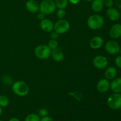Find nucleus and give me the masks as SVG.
<instances>
[{
	"mask_svg": "<svg viewBox=\"0 0 121 121\" xmlns=\"http://www.w3.org/2000/svg\"><path fill=\"white\" fill-rule=\"evenodd\" d=\"M87 24L89 28L93 30L100 29L104 24V19L101 15L93 14L88 18Z\"/></svg>",
	"mask_w": 121,
	"mask_h": 121,
	"instance_id": "nucleus-1",
	"label": "nucleus"
},
{
	"mask_svg": "<svg viewBox=\"0 0 121 121\" xmlns=\"http://www.w3.org/2000/svg\"><path fill=\"white\" fill-rule=\"evenodd\" d=\"M12 90L15 95L20 96H25L28 93L29 86L23 81H17L14 83L12 86Z\"/></svg>",
	"mask_w": 121,
	"mask_h": 121,
	"instance_id": "nucleus-2",
	"label": "nucleus"
},
{
	"mask_svg": "<svg viewBox=\"0 0 121 121\" xmlns=\"http://www.w3.org/2000/svg\"><path fill=\"white\" fill-rule=\"evenodd\" d=\"M39 10L45 15L52 14L55 11L56 5L53 0H43L39 5Z\"/></svg>",
	"mask_w": 121,
	"mask_h": 121,
	"instance_id": "nucleus-3",
	"label": "nucleus"
},
{
	"mask_svg": "<svg viewBox=\"0 0 121 121\" xmlns=\"http://www.w3.org/2000/svg\"><path fill=\"white\" fill-rule=\"evenodd\" d=\"M52 50L47 45L41 44L37 46L34 50V54L35 56L41 60H45L51 56Z\"/></svg>",
	"mask_w": 121,
	"mask_h": 121,
	"instance_id": "nucleus-4",
	"label": "nucleus"
},
{
	"mask_svg": "<svg viewBox=\"0 0 121 121\" xmlns=\"http://www.w3.org/2000/svg\"><path fill=\"white\" fill-rule=\"evenodd\" d=\"M107 104L109 107L112 109H119L121 108V94L115 93L108 98Z\"/></svg>",
	"mask_w": 121,
	"mask_h": 121,
	"instance_id": "nucleus-5",
	"label": "nucleus"
},
{
	"mask_svg": "<svg viewBox=\"0 0 121 121\" xmlns=\"http://www.w3.org/2000/svg\"><path fill=\"white\" fill-rule=\"evenodd\" d=\"M70 29V24L67 20L59 19L54 26V30L59 34H65Z\"/></svg>",
	"mask_w": 121,
	"mask_h": 121,
	"instance_id": "nucleus-6",
	"label": "nucleus"
},
{
	"mask_svg": "<svg viewBox=\"0 0 121 121\" xmlns=\"http://www.w3.org/2000/svg\"><path fill=\"white\" fill-rule=\"evenodd\" d=\"M108 64V61L107 59L104 56H97L95 57L93 60V66L98 69H104L107 67Z\"/></svg>",
	"mask_w": 121,
	"mask_h": 121,
	"instance_id": "nucleus-7",
	"label": "nucleus"
},
{
	"mask_svg": "<svg viewBox=\"0 0 121 121\" xmlns=\"http://www.w3.org/2000/svg\"><path fill=\"white\" fill-rule=\"evenodd\" d=\"M120 48L118 43L113 40L108 41L105 45V50L110 54H117L119 52Z\"/></svg>",
	"mask_w": 121,
	"mask_h": 121,
	"instance_id": "nucleus-8",
	"label": "nucleus"
},
{
	"mask_svg": "<svg viewBox=\"0 0 121 121\" xmlns=\"http://www.w3.org/2000/svg\"><path fill=\"white\" fill-rule=\"evenodd\" d=\"M96 89L100 93H105L110 89V82L106 79H102L99 80L96 85Z\"/></svg>",
	"mask_w": 121,
	"mask_h": 121,
	"instance_id": "nucleus-9",
	"label": "nucleus"
},
{
	"mask_svg": "<svg viewBox=\"0 0 121 121\" xmlns=\"http://www.w3.org/2000/svg\"><path fill=\"white\" fill-rule=\"evenodd\" d=\"M40 27L41 29L45 32H49L52 31L54 30V26L53 21H51L49 19H44L41 20L40 22Z\"/></svg>",
	"mask_w": 121,
	"mask_h": 121,
	"instance_id": "nucleus-10",
	"label": "nucleus"
},
{
	"mask_svg": "<svg viewBox=\"0 0 121 121\" xmlns=\"http://www.w3.org/2000/svg\"><path fill=\"white\" fill-rule=\"evenodd\" d=\"M106 15L112 21H117L121 17L120 12L113 7L108 8L106 11Z\"/></svg>",
	"mask_w": 121,
	"mask_h": 121,
	"instance_id": "nucleus-11",
	"label": "nucleus"
},
{
	"mask_svg": "<svg viewBox=\"0 0 121 121\" xmlns=\"http://www.w3.org/2000/svg\"><path fill=\"white\" fill-rule=\"evenodd\" d=\"M109 35L112 39H117L121 37V24H116L112 26L109 30Z\"/></svg>",
	"mask_w": 121,
	"mask_h": 121,
	"instance_id": "nucleus-12",
	"label": "nucleus"
},
{
	"mask_svg": "<svg viewBox=\"0 0 121 121\" xmlns=\"http://www.w3.org/2000/svg\"><path fill=\"white\" fill-rule=\"evenodd\" d=\"M26 9L31 13L35 14L39 11V5L35 0H28L26 4Z\"/></svg>",
	"mask_w": 121,
	"mask_h": 121,
	"instance_id": "nucleus-13",
	"label": "nucleus"
},
{
	"mask_svg": "<svg viewBox=\"0 0 121 121\" xmlns=\"http://www.w3.org/2000/svg\"><path fill=\"white\" fill-rule=\"evenodd\" d=\"M51 56L54 61L57 62H60L62 61L64 59V53L62 50L60 48H57L52 50L51 52Z\"/></svg>",
	"mask_w": 121,
	"mask_h": 121,
	"instance_id": "nucleus-14",
	"label": "nucleus"
},
{
	"mask_svg": "<svg viewBox=\"0 0 121 121\" xmlns=\"http://www.w3.org/2000/svg\"><path fill=\"white\" fill-rule=\"evenodd\" d=\"M104 39L100 36H95L90 41V46L93 49H98L103 46Z\"/></svg>",
	"mask_w": 121,
	"mask_h": 121,
	"instance_id": "nucleus-15",
	"label": "nucleus"
},
{
	"mask_svg": "<svg viewBox=\"0 0 121 121\" xmlns=\"http://www.w3.org/2000/svg\"><path fill=\"white\" fill-rule=\"evenodd\" d=\"M110 88L114 93H121V78L113 79L110 83Z\"/></svg>",
	"mask_w": 121,
	"mask_h": 121,
	"instance_id": "nucleus-16",
	"label": "nucleus"
},
{
	"mask_svg": "<svg viewBox=\"0 0 121 121\" xmlns=\"http://www.w3.org/2000/svg\"><path fill=\"white\" fill-rule=\"evenodd\" d=\"M117 75V70L113 67H108L105 72V79L108 80H113Z\"/></svg>",
	"mask_w": 121,
	"mask_h": 121,
	"instance_id": "nucleus-17",
	"label": "nucleus"
},
{
	"mask_svg": "<svg viewBox=\"0 0 121 121\" xmlns=\"http://www.w3.org/2000/svg\"><path fill=\"white\" fill-rule=\"evenodd\" d=\"M104 2L103 0H93L92 3V8L93 11L99 13L102 10Z\"/></svg>",
	"mask_w": 121,
	"mask_h": 121,
	"instance_id": "nucleus-18",
	"label": "nucleus"
},
{
	"mask_svg": "<svg viewBox=\"0 0 121 121\" xmlns=\"http://www.w3.org/2000/svg\"><path fill=\"white\" fill-rule=\"evenodd\" d=\"M54 2L59 9H65L68 5L69 0H55Z\"/></svg>",
	"mask_w": 121,
	"mask_h": 121,
	"instance_id": "nucleus-19",
	"label": "nucleus"
},
{
	"mask_svg": "<svg viewBox=\"0 0 121 121\" xmlns=\"http://www.w3.org/2000/svg\"><path fill=\"white\" fill-rule=\"evenodd\" d=\"M40 116L36 113H30L26 117L24 121H40Z\"/></svg>",
	"mask_w": 121,
	"mask_h": 121,
	"instance_id": "nucleus-20",
	"label": "nucleus"
},
{
	"mask_svg": "<svg viewBox=\"0 0 121 121\" xmlns=\"http://www.w3.org/2000/svg\"><path fill=\"white\" fill-rule=\"evenodd\" d=\"M9 104V99L8 97L4 95H0V106L1 108H5Z\"/></svg>",
	"mask_w": 121,
	"mask_h": 121,
	"instance_id": "nucleus-21",
	"label": "nucleus"
},
{
	"mask_svg": "<svg viewBox=\"0 0 121 121\" xmlns=\"http://www.w3.org/2000/svg\"><path fill=\"white\" fill-rule=\"evenodd\" d=\"M47 46H48L51 50H53L54 48H57L58 46V42L56 40H53V39H51L48 42V44Z\"/></svg>",
	"mask_w": 121,
	"mask_h": 121,
	"instance_id": "nucleus-22",
	"label": "nucleus"
},
{
	"mask_svg": "<svg viewBox=\"0 0 121 121\" xmlns=\"http://www.w3.org/2000/svg\"><path fill=\"white\" fill-rule=\"evenodd\" d=\"M57 17L59 19H63L66 16V11L64 9H59L57 11Z\"/></svg>",
	"mask_w": 121,
	"mask_h": 121,
	"instance_id": "nucleus-23",
	"label": "nucleus"
},
{
	"mask_svg": "<svg viewBox=\"0 0 121 121\" xmlns=\"http://www.w3.org/2000/svg\"><path fill=\"white\" fill-rule=\"evenodd\" d=\"M39 113L40 117H46V116H47V115H48V111H47V110L46 109L42 108L41 109H40Z\"/></svg>",
	"mask_w": 121,
	"mask_h": 121,
	"instance_id": "nucleus-24",
	"label": "nucleus"
},
{
	"mask_svg": "<svg viewBox=\"0 0 121 121\" xmlns=\"http://www.w3.org/2000/svg\"><path fill=\"white\" fill-rule=\"evenodd\" d=\"M115 65L117 67L121 69V56L117 57L115 60Z\"/></svg>",
	"mask_w": 121,
	"mask_h": 121,
	"instance_id": "nucleus-25",
	"label": "nucleus"
},
{
	"mask_svg": "<svg viewBox=\"0 0 121 121\" xmlns=\"http://www.w3.org/2000/svg\"><path fill=\"white\" fill-rule=\"evenodd\" d=\"M105 4L106 7H107L108 8H111V7H112V6H113V0H105Z\"/></svg>",
	"mask_w": 121,
	"mask_h": 121,
	"instance_id": "nucleus-26",
	"label": "nucleus"
},
{
	"mask_svg": "<svg viewBox=\"0 0 121 121\" xmlns=\"http://www.w3.org/2000/svg\"><path fill=\"white\" fill-rule=\"evenodd\" d=\"M59 34H58L57 32H56L55 31H52V33H50V38L52 39H53V40H56L58 37H59Z\"/></svg>",
	"mask_w": 121,
	"mask_h": 121,
	"instance_id": "nucleus-27",
	"label": "nucleus"
},
{
	"mask_svg": "<svg viewBox=\"0 0 121 121\" xmlns=\"http://www.w3.org/2000/svg\"><path fill=\"white\" fill-rule=\"evenodd\" d=\"M40 121H53V119H52L51 117H48V116H46V117H44L41 118V119H40Z\"/></svg>",
	"mask_w": 121,
	"mask_h": 121,
	"instance_id": "nucleus-28",
	"label": "nucleus"
},
{
	"mask_svg": "<svg viewBox=\"0 0 121 121\" xmlns=\"http://www.w3.org/2000/svg\"><path fill=\"white\" fill-rule=\"evenodd\" d=\"M37 18H38V19H39V20H41H41H44V19L45 14L40 12V13H39V14H37Z\"/></svg>",
	"mask_w": 121,
	"mask_h": 121,
	"instance_id": "nucleus-29",
	"label": "nucleus"
},
{
	"mask_svg": "<svg viewBox=\"0 0 121 121\" xmlns=\"http://www.w3.org/2000/svg\"><path fill=\"white\" fill-rule=\"evenodd\" d=\"M80 0H69V2H70L72 4H78L79 2H80Z\"/></svg>",
	"mask_w": 121,
	"mask_h": 121,
	"instance_id": "nucleus-30",
	"label": "nucleus"
},
{
	"mask_svg": "<svg viewBox=\"0 0 121 121\" xmlns=\"http://www.w3.org/2000/svg\"><path fill=\"white\" fill-rule=\"evenodd\" d=\"M116 5L118 8L121 9V0H117L116 2Z\"/></svg>",
	"mask_w": 121,
	"mask_h": 121,
	"instance_id": "nucleus-31",
	"label": "nucleus"
},
{
	"mask_svg": "<svg viewBox=\"0 0 121 121\" xmlns=\"http://www.w3.org/2000/svg\"><path fill=\"white\" fill-rule=\"evenodd\" d=\"M9 121H20V119H18L17 118H11L10 119H9Z\"/></svg>",
	"mask_w": 121,
	"mask_h": 121,
	"instance_id": "nucleus-32",
	"label": "nucleus"
},
{
	"mask_svg": "<svg viewBox=\"0 0 121 121\" xmlns=\"http://www.w3.org/2000/svg\"><path fill=\"white\" fill-rule=\"evenodd\" d=\"M2 108L0 106V117H1V115H2Z\"/></svg>",
	"mask_w": 121,
	"mask_h": 121,
	"instance_id": "nucleus-33",
	"label": "nucleus"
},
{
	"mask_svg": "<svg viewBox=\"0 0 121 121\" xmlns=\"http://www.w3.org/2000/svg\"><path fill=\"white\" fill-rule=\"evenodd\" d=\"M85 1H87V2H91V1H93V0H85Z\"/></svg>",
	"mask_w": 121,
	"mask_h": 121,
	"instance_id": "nucleus-34",
	"label": "nucleus"
},
{
	"mask_svg": "<svg viewBox=\"0 0 121 121\" xmlns=\"http://www.w3.org/2000/svg\"><path fill=\"white\" fill-rule=\"evenodd\" d=\"M119 52H120L121 54V48H120V51H119Z\"/></svg>",
	"mask_w": 121,
	"mask_h": 121,
	"instance_id": "nucleus-35",
	"label": "nucleus"
},
{
	"mask_svg": "<svg viewBox=\"0 0 121 121\" xmlns=\"http://www.w3.org/2000/svg\"><path fill=\"white\" fill-rule=\"evenodd\" d=\"M0 121H2V120H0Z\"/></svg>",
	"mask_w": 121,
	"mask_h": 121,
	"instance_id": "nucleus-36",
	"label": "nucleus"
}]
</instances>
